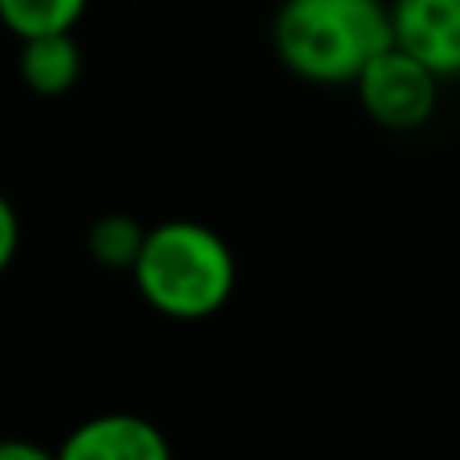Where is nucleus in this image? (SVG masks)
Returning a JSON list of instances; mask_svg holds the SVG:
<instances>
[{
	"instance_id": "8",
	"label": "nucleus",
	"mask_w": 460,
	"mask_h": 460,
	"mask_svg": "<svg viewBox=\"0 0 460 460\" xmlns=\"http://www.w3.org/2000/svg\"><path fill=\"white\" fill-rule=\"evenodd\" d=\"M146 243V226L134 215H102L85 234V251L105 270H134Z\"/></svg>"
},
{
	"instance_id": "9",
	"label": "nucleus",
	"mask_w": 460,
	"mask_h": 460,
	"mask_svg": "<svg viewBox=\"0 0 460 460\" xmlns=\"http://www.w3.org/2000/svg\"><path fill=\"white\" fill-rule=\"evenodd\" d=\"M16 251H21V218H16V207L0 194V275L13 267Z\"/></svg>"
},
{
	"instance_id": "7",
	"label": "nucleus",
	"mask_w": 460,
	"mask_h": 460,
	"mask_svg": "<svg viewBox=\"0 0 460 460\" xmlns=\"http://www.w3.org/2000/svg\"><path fill=\"white\" fill-rule=\"evenodd\" d=\"M89 0H0V24L16 40L45 37V32H73Z\"/></svg>"
},
{
	"instance_id": "5",
	"label": "nucleus",
	"mask_w": 460,
	"mask_h": 460,
	"mask_svg": "<svg viewBox=\"0 0 460 460\" xmlns=\"http://www.w3.org/2000/svg\"><path fill=\"white\" fill-rule=\"evenodd\" d=\"M57 460H174L166 432L137 412H102L81 420L61 448Z\"/></svg>"
},
{
	"instance_id": "1",
	"label": "nucleus",
	"mask_w": 460,
	"mask_h": 460,
	"mask_svg": "<svg viewBox=\"0 0 460 460\" xmlns=\"http://www.w3.org/2000/svg\"><path fill=\"white\" fill-rule=\"evenodd\" d=\"M270 45L291 77L307 85H351L392 45L388 0H279Z\"/></svg>"
},
{
	"instance_id": "6",
	"label": "nucleus",
	"mask_w": 460,
	"mask_h": 460,
	"mask_svg": "<svg viewBox=\"0 0 460 460\" xmlns=\"http://www.w3.org/2000/svg\"><path fill=\"white\" fill-rule=\"evenodd\" d=\"M16 73L37 97H61L81 81V45L73 32H45L21 40Z\"/></svg>"
},
{
	"instance_id": "3",
	"label": "nucleus",
	"mask_w": 460,
	"mask_h": 460,
	"mask_svg": "<svg viewBox=\"0 0 460 460\" xmlns=\"http://www.w3.org/2000/svg\"><path fill=\"white\" fill-rule=\"evenodd\" d=\"M351 89H356L359 110L392 134H412L429 126L440 105V81L396 45L376 53L351 81Z\"/></svg>"
},
{
	"instance_id": "2",
	"label": "nucleus",
	"mask_w": 460,
	"mask_h": 460,
	"mask_svg": "<svg viewBox=\"0 0 460 460\" xmlns=\"http://www.w3.org/2000/svg\"><path fill=\"white\" fill-rule=\"evenodd\" d=\"M134 287L158 315L178 323L210 319L238 287V259L215 226L194 218L146 226L142 254L134 262Z\"/></svg>"
},
{
	"instance_id": "10",
	"label": "nucleus",
	"mask_w": 460,
	"mask_h": 460,
	"mask_svg": "<svg viewBox=\"0 0 460 460\" xmlns=\"http://www.w3.org/2000/svg\"><path fill=\"white\" fill-rule=\"evenodd\" d=\"M0 460H57L49 448L32 445V440H21V437H4L0 440Z\"/></svg>"
},
{
	"instance_id": "4",
	"label": "nucleus",
	"mask_w": 460,
	"mask_h": 460,
	"mask_svg": "<svg viewBox=\"0 0 460 460\" xmlns=\"http://www.w3.org/2000/svg\"><path fill=\"white\" fill-rule=\"evenodd\" d=\"M388 29L437 81L460 77V0H388Z\"/></svg>"
}]
</instances>
